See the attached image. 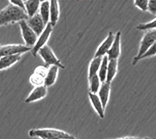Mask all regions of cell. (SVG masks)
<instances>
[{
    "label": "cell",
    "instance_id": "cell-4",
    "mask_svg": "<svg viewBox=\"0 0 156 139\" xmlns=\"http://www.w3.org/2000/svg\"><path fill=\"white\" fill-rule=\"evenodd\" d=\"M38 54L43 59V61L45 63V66L48 67V66H56L60 68H65L64 65L62 64V62L58 58L56 57V55L54 53L53 50L50 48L48 45H44V47L41 48L38 51Z\"/></svg>",
    "mask_w": 156,
    "mask_h": 139
},
{
    "label": "cell",
    "instance_id": "cell-31",
    "mask_svg": "<svg viewBox=\"0 0 156 139\" xmlns=\"http://www.w3.org/2000/svg\"><path fill=\"white\" fill-rule=\"evenodd\" d=\"M144 139H151V138H150V137H144Z\"/></svg>",
    "mask_w": 156,
    "mask_h": 139
},
{
    "label": "cell",
    "instance_id": "cell-18",
    "mask_svg": "<svg viewBox=\"0 0 156 139\" xmlns=\"http://www.w3.org/2000/svg\"><path fill=\"white\" fill-rule=\"evenodd\" d=\"M38 13L41 15L43 21L45 24H48L49 23L50 20V1H42L40 5Z\"/></svg>",
    "mask_w": 156,
    "mask_h": 139
},
{
    "label": "cell",
    "instance_id": "cell-21",
    "mask_svg": "<svg viewBox=\"0 0 156 139\" xmlns=\"http://www.w3.org/2000/svg\"><path fill=\"white\" fill-rule=\"evenodd\" d=\"M108 56L105 55L103 56L102 62L100 66L99 71H98V77H99L101 83L106 81V77H107V70H108Z\"/></svg>",
    "mask_w": 156,
    "mask_h": 139
},
{
    "label": "cell",
    "instance_id": "cell-24",
    "mask_svg": "<svg viewBox=\"0 0 156 139\" xmlns=\"http://www.w3.org/2000/svg\"><path fill=\"white\" fill-rule=\"evenodd\" d=\"M136 28L140 30H147L151 29H156V19L153 20L152 21L148 22L146 23H140L139 24Z\"/></svg>",
    "mask_w": 156,
    "mask_h": 139
},
{
    "label": "cell",
    "instance_id": "cell-14",
    "mask_svg": "<svg viewBox=\"0 0 156 139\" xmlns=\"http://www.w3.org/2000/svg\"><path fill=\"white\" fill-rule=\"evenodd\" d=\"M59 17V5L56 0L50 1V20L49 23L55 27Z\"/></svg>",
    "mask_w": 156,
    "mask_h": 139
},
{
    "label": "cell",
    "instance_id": "cell-5",
    "mask_svg": "<svg viewBox=\"0 0 156 139\" xmlns=\"http://www.w3.org/2000/svg\"><path fill=\"white\" fill-rule=\"evenodd\" d=\"M19 25L21 30L22 36L24 40V42L27 47L33 48L37 42L38 36L36 34L34 30H32L27 24V20H21L19 22Z\"/></svg>",
    "mask_w": 156,
    "mask_h": 139
},
{
    "label": "cell",
    "instance_id": "cell-1",
    "mask_svg": "<svg viewBox=\"0 0 156 139\" xmlns=\"http://www.w3.org/2000/svg\"><path fill=\"white\" fill-rule=\"evenodd\" d=\"M28 18L25 11L10 3L0 11V26L27 20Z\"/></svg>",
    "mask_w": 156,
    "mask_h": 139
},
{
    "label": "cell",
    "instance_id": "cell-16",
    "mask_svg": "<svg viewBox=\"0 0 156 139\" xmlns=\"http://www.w3.org/2000/svg\"><path fill=\"white\" fill-rule=\"evenodd\" d=\"M20 57H21L20 54L14 55H6V56L1 57L0 58V70L10 67L12 65L17 62L20 59Z\"/></svg>",
    "mask_w": 156,
    "mask_h": 139
},
{
    "label": "cell",
    "instance_id": "cell-23",
    "mask_svg": "<svg viewBox=\"0 0 156 139\" xmlns=\"http://www.w3.org/2000/svg\"><path fill=\"white\" fill-rule=\"evenodd\" d=\"M30 82L33 84V85H35L36 87H37V86L44 85V77H41V76H39V75L34 73L31 76H30Z\"/></svg>",
    "mask_w": 156,
    "mask_h": 139
},
{
    "label": "cell",
    "instance_id": "cell-9",
    "mask_svg": "<svg viewBox=\"0 0 156 139\" xmlns=\"http://www.w3.org/2000/svg\"><path fill=\"white\" fill-rule=\"evenodd\" d=\"M114 39H115V35H114L113 33H108L106 38L104 40V41L98 48L95 55H94V57H103V56L106 55L111 47H112V44H113Z\"/></svg>",
    "mask_w": 156,
    "mask_h": 139
},
{
    "label": "cell",
    "instance_id": "cell-6",
    "mask_svg": "<svg viewBox=\"0 0 156 139\" xmlns=\"http://www.w3.org/2000/svg\"><path fill=\"white\" fill-rule=\"evenodd\" d=\"M31 51V48L23 45H6L0 46V58L6 55H14L23 54Z\"/></svg>",
    "mask_w": 156,
    "mask_h": 139
},
{
    "label": "cell",
    "instance_id": "cell-19",
    "mask_svg": "<svg viewBox=\"0 0 156 139\" xmlns=\"http://www.w3.org/2000/svg\"><path fill=\"white\" fill-rule=\"evenodd\" d=\"M118 70V59H108V70H107L106 82L111 83Z\"/></svg>",
    "mask_w": 156,
    "mask_h": 139
},
{
    "label": "cell",
    "instance_id": "cell-10",
    "mask_svg": "<svg viewBox=\"0 0 156 139\" xmlns=\"http://www.w3.org/2000/svg\"><path fill=\"white\" fill-rule=\"evenodd\" d=\"M120 46H121V32L118 31L115 34V39L113 44L107 53L108 59H118L120 56Z\"/></svg>",
    "mask_w": 156,
    "mask_h": 139
},
{
    "label": "cell",
    "instance_id": "cell-3",
    "mask_svg": "<svg viewBox=\"0 0 156 139\" xmlns=\"http://www.w3.org/2000/svg\"><path fill=\"white\" fill-rule=\"evenodd\" d=\"M156 41V29L146 30L144 36L140 41V48L137 55L135 56L132 61V65H136V63L140 59V58L150 49L154 42Z\"/></svg>",
    "mask_w": 156,
    "mask_h": 139
},
{
    "label": "cell",
    "instance_id": "cell-8",
    "mask_svg": "<svg viewBox=\"0 0 156 139\" xmlns=\"http://www.w3.org/2000/svg\"><path fill=\"white\" fill-rule=\"evenodd\" d=\"M27 23L29 25V27L34 30L37 36H40V34L44 31L45 27H46V24L43 21L41 15L39 14L38 12L34 16L28 18Z\"/></svg>",
    "mask_w": 156,
    "mask_h": 139
},
{
    "label": "cell",
    "instance_id": "cell-7",
    "mask_svg": "<svg viewBox=\"0 0 156 139\" xmlns=\"http://www.w3.org/2000/svg\"><path fill=\"white\" fill-rule=\"evenodd\" d=\"M52 26L50 23H48L45 27V29L44 30L42 33L38 36L37 40V42L34 45V46L31 48V53L34 56H36L38 53V51L41 49L42 47L46 45V43L48 40L49 39V37L52 32Z\"/></svg>",
    "mask_w": 156,
    "mask_h": 139
},
{
    "label": "cell",
    "instance_id": "cell-32",
    "mask_svg": "<svg viewBox=\"0 0 156 139\" xmlns=\"http://www.w3.org/2000/svg\"><path fill=\"white\" fill-rule=\"evenodd\" d=\"M54 139H62V138H54Z\"/></svg>",
    "mask_w": 156,
    "mask_h": 139
},
{
    "label": "cell",
    "instance_id": "cell-27",
    "mask_svg": "<svg viewBox=\"0 0 156 139\" xmlns=\"http://www.w3.org/2000/svg\"><path fill=\"white\" fill-rule=\"evenodd\" d=\"M156 55V41L153 44L152 46L150 48V49L144 54L140 59H144V58H148V57H151V56H154V55Z\"/></svg>",
    "mask_w": 156,
    "mask_h": 139
},
{
    "label": "cell",
    "instance_id": "cell-25",
    "mask_svg": "<svg viewBox=\"0 0 156 139\" xmlns=\"http://www.w3.org/2000/svg\"><path fill=\"white\" fill-rule=\"evenodd\" d=\"M148 0H135L133 2L135 6L140 9V10L144 11H147V8H148Z\"/></svg>",
    "mask_w": 156,
    "mask_h": 139
},
{
    "label": "cell",
    "instance_id": "cell-12",
    "mask_svg": "<svg viewBox=\"0 0 156 139\" xmlns=\"http://www.w3.org/2000/svg\"><path fill=\"white\" fill-rule=\"evenodd\" d=\"M110 91H111V83L106 81L101 83V87L98 91V97L101 100L104 109L106 108L107 104H108L110 96Z\"/></svg>",
    "mask_w": 156,
    "mask_h": 139
},
{
    "label": "cell",
    "instance_id": "cell-30",
    "mask_svg": "<svg viewBox=\"0 0 156 139\" xmlns=\"http://www.w3.org/2000/svg\"><path fill=\"white\" fill-rule=\"evenodd\" d=\"M107 139H111V138H107ZM115 139H144V138H141V137H131V136H129V137H119V138H115Z\"/></svg>",
    "mask_w": 156,
    "mask_h": 139
},
{
    "label": "cell",
    "instance_id": "cell-29",
    "mask_svg": "<svg viewBox=\"0 0 156 139\" xmlns=\"http://www.w3.org/2000/svg\"><path fill=\"white\" fill-rule=\"evenodd\" d=\"M9 2H10L11 4L16 5V6L19 7L20 9H23V11H25V12H26V8H25L24 1H23V0H10Z\"/></svg>",
    "mask_w": 156,
    "mask_h": 139
},
{
    "label": "cell",
    "instance_id": "cell-20",
    "mask_svg": "<svg viewBox=\"0 0 156 139\" xmlns=\"http://www.w3.org/2000/svg\"><path fill=\"white\" fill-rule=\"evenodd\" d=\"M102 59L103 57H94L92 60L90 61L88 70V80L94 77V75H97L98 73Z\"/></svg>",
    "mask_w": 156,
    "mask_h": 139
},
{
    "label": "cell",
    "instance_id": "cell-2",
    "mask_svg": "<svg viewBox=\"0 0 156 139\" xmlns=\"http://www.w3.org/2000/svg\"><path fill=\"white\" fill-rule=\"evenodd\" d=\"M29 135L31 137H39L41 139H76L70 134L57 129H31L29 130Z\"/></svg>",
    "mask_w": 156,
    "mask_h": 139
},
{
    "label": "cell",
    "instance_id": "cell-11",
    "mask_svg": "<svg viewBox=\"0 0 156 139\" xmlns=\"http://www.w3.org/2000/svg\"><path fill=\"white\" fill-rule=\"evenodd\" d=\"M47 92H48V90H47L46 86L41 85L35 87V88L30 93V94L26 98L25 102L27 103H30V102L42 99L46 96Z\"/></svg>",
    "mask_w": 156,
    "mask_h": 139
},
{
    "label": "cell",
    "instance_id": "cell-28",
    "mask_svg": "<svg viewBox=\"0 0 156 139\" xmlns=\"http://www.w3.org/2000/svg\"><path fill=\"white\" fill-rule=\"evenodd\" d=\"M147 11L151 12V14L156 16V0H150L149 1Z\"/></svg>",
    "mask_w": 156,
    "mask_h": 139
},
{
    "label": "cell",
    "instance_id": "cell-15",
    "mask_svg": "<svg viewBox=\"0 0 156 139\" xmlns=\"http://www.w3.org/2000/svg\"><path fill=\"white\" fill-rule=\"evenodd\" d=\"M41 2L39 0H27L24 1L26 12L29 18L34 16L39 11Z\"/></svg>",
    "mask_w": 156,
    "mask_h": 139
},
{
    "label": "cell",
    "instance_id": "cell-26",
    "mask_svg": "<svg viewBox=\"0 0 156 139\" xmlns=\"http://www.w3.org/2000/svg\"><path fill=\"white\" fill-rule=\"evenodd\" d=\"M48 67L46 66H37L34 70V73L45 78L47 73H48Z\"/></svg>",
    "mask_w": 156,
    "mask_h": 139
},
{
    "label": "cell",
    "instance_id": "cell-17",
    "mask_svg": "<svg viewBox=\"0 0 156 139\" xmlns=\"http://www.w3.org/2000/svg\"><path fill=\"white\" fill-rule=\"evenodd\" d=\"M58 67L56 66H51L48 68V73H47L46 77L44 78V86L48 87L55 84L57 78V75H58Z\"/></svg>",
    "mask_w": 156,
    "mask_h": 139
},
{
    "label": "cell",
    "instance_id": "cell-22",
    "mask_svg": "<svg viewBox=\"0 0 156 139\" xmlns=\"http://www.w3.org/2000/svg\"><path fill=\"white\" fill-rule=\"evenodd\" d=\"M89 83H90V92L97 94L101 85V82L98 77V75H94V77L89 79Z\"/></svg>",
    "mask_w": 156,
    "mask_h": 139
},
{
    "label": "cell",
    "instance_id": "cell-13",
    "mask_svg": "<svg viewBox=\"0 0 156 139\" xmlns=\"http://www.w3.org/2000/svg\"><path fill=\"white\" fill-rule=\"evenodd\" d=\"M89 98H90V103L92 105L93 108L94 110L97 112L98 116L101 118L105 117V109L103 107L102 103H101V100L97 94H93V93L89 92Z\"/></svg>",
    "mask_w": 156,
    "mask_h": 139
}]
</instances>
